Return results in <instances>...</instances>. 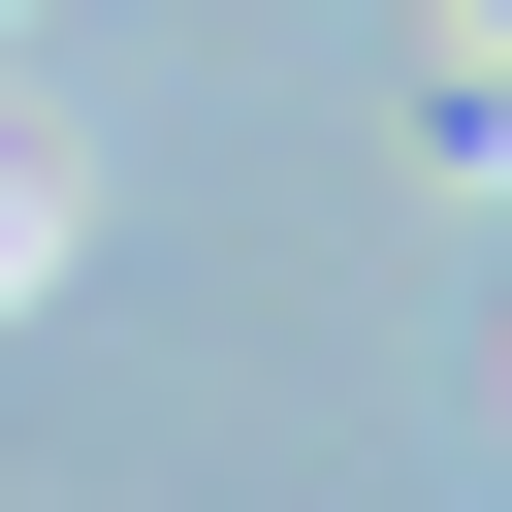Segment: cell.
Masks as SVG:
<instances>
[{
	"label": "cell",
	"instance_id": "cell-1",
	"mask_svg": "<svg viewBox=\"0 0 512 512\" xmlns=\"http://www.w3.org/2000/svg\"><path fill=\"white\" fill-rule=\"evenodd\" d=\"M32 224H64V192H32V160H0V288H32Z\"/></svg>",
	"mask_w": 512,
	"mask_h": 512
},
{
	"label": "cell",
	"instance_id": "cell-2",
	"mask_svg": "<svg viewBox=\"0 0 512 512\" xmlns=\"http://www.w3.org/2000/svg\"><path fill=\"white\" fill-rule=\"evenodd\" d=\"M480 32H512V0H480Z\"/></svg>",
	"mask_w": 512,
	"mask_h": 512
}]
</instances>
